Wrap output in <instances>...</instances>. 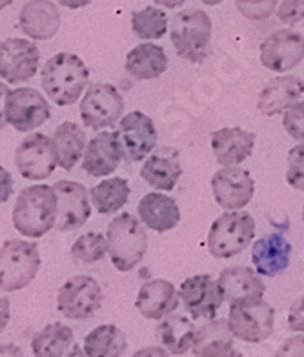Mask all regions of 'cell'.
Wrapping results in <instances>:
<instances>
[{"label":"cell","mask_w":304,"mask_h":357,"mask_svg":"<svg viewBox=\"0 0 304 357\" xmlns=\"http://www.w3.org/2000/svg\"><path fill=\"white\" fill-rule=\"evenodd\" d=\"M56 215L59 199L53 186L33 184L19 193L11 219L15 230L20 235L38 239L55 228Z\"/></svg>","instance_id":"cell-1"},{"label":"cell","mask_w":304,"mask_h":357,"mask_svg":"<svg viewBox=\"0 0 304 357\" xmlns=\"http://www.w3.org/2000/svg\"><path fill=\"white\" fill-rule=\"evenodd\" d=\"M89 80V70L79 55L61 52L43 66L40 84L56 106H71L84 93Z\"/></svg>","instance_id":"cell-2"},{"label":"cell","mask_w":304,"mask_h":357,"mask_svg":"<svg viewBox=\"0 0 304 357\" xmlns=\"http://www.w3.org/2000/svg\"><path fill=\"white\" fill-rule=\"evenodd\" d=\"M108 255L119 272H130L141 264L148 250V234L141 219L121 213L108 225Z\"/></svg>","instance_id":"cell-3"},{"label":"cell","mask_w":304,"mask_h":357,"mask_svg":"<svg viewBox=\"0 0 304 357\" xmlns=\"http://www.w3.org/2000/svg\"><path fill=\"white\" fill-rule=\"evenodd\" d=\"M211 31L213 24L210 15L199 8H188L178 11L172 20L169 38L181 59L199 64L210 55Z\"/></svg>","instance_id":"cell-4"},{"label":"cell","mask_w":304,"mask_h":357,"mask_svg":"<svg viewBox=\"0 0 304 357\" xmlns=\"http://www.w3.org/2000/svg\"><path fill=\"white\" fill-rule=\"evenodd\" d=\"M255 237V219L248 212L234 210L217 217L208 231V252L215 259L243 254Z\"/></svg>","instance_id":"cell-5"},{"label":"cell","mask_w":304,"mask_h":357,"mask_svg":"<svg viewBox=\"0 0 304 357\" xmlns=\"http://www.w3.org/2000/svg\"><path fill=\"white\" fill-rule=\"evenodd\" d=\"M43 259L31 241L10 239L0 246V290L19 291L31 284Z\"/></svg>","instance_id":"cell-6"},{"label":"cell","mask_w":304,"mask_h":357,"mask_svg":"<svg viewBox=\"0 0 304 357\" xmlns=\"http://www.w3.org/2000/svg\"><path fill=\"white\" fill-rule=\"evenodd\" d=\"M102 288L91 275H73L56 294V310L66 319H91L102 306Z\"/></svg>","instance_id":"cell-7"},{"label":"cell","mask_w":304,"mask_h":357,"mask_svg":"<svg viewBox=\"0 0 304 357\" xmlns=\"http://www.w3.org/2000/svg\"><path fill=\"white\" fill-rule=\"evenodd\" d=\"M228 324L235 339L244 343H262L272 337L275 326V310L266 301L237 303L229 305Z\"/></svg>","instance_id":"cell-8"},{"label":"cell","mask_w":304,"mask_h":357,"mask_svg":"<svg viewBox=\"0 0 304 357\" xmlns=\"http://www.w3.org/2000/svg\"><path fill=\"white\" fill-rule=\"evenodd\" d=\"M124 113V99L115 86L97 82L86 89L80 100V119L86 128L100 132L119 124Z\"/></svg>","instance_id":"cell-9"},{"label":"cell","mask_w":304,"mask_h":357,"mask_svg":"<svg viewBox=\"0 0 304 357\" xmlns=\"http://www.w3.org/2000/svg\"><path fill=\"white\" fill-rule=\"evenodd\" d=\"M52 117V106L35 88L10 89L6 100V121L17 132L28 133L43 126Z\"/></svg>","instance_id":"cell-10"},{"label":"cell","mask_w":304,"mask_h":357,"mask_svg":"<svg viewBox=\"0 0 304 357\" xmlns=\"http://www.w3.org/2000/svg\"><path fill=\"white\" fill-rule=\"evenodd\" d=\"M261 64L275 73H288L304 61V35L291 28L268 35L259 50Z\"/></svg>","instance_id":"cell-11"},{"label":"cell","mask_w":304,"mask_h":357,"mask_svg":"<svg viewBox=\"0 0 304 357\" xmlns=\"http://www.w3.org/2000/svg\"><path fill=\"white\" fill-rule=\"evenodd\" d=\"M15 165L19 174L29 181H44L55 172L56 162L55 142L43 133H31L22 139L15 150Z\"/></svg>","instance_id":"cell-12"},{"label":"cell","mask_w":304,"mask_h":357,"mask_svg":"<svg viewBox=\"0 0 304 357\" xmlns=\"http://www.w3.org/2000/svg\"><path fill=\"white\" fill-rule=\"evenodd\" d=\"M178 297L193 319H215L217 312L225 303L219 281L210 273H199L183 281Z\"/></svg>","instance_id":"cell-13"},{"label":"cell","mask_w":304,"mask_h":357,"mask_svg":"<svg viewBox=\"0 0 304 357\" xmlns=\"http://www.w3.org/2000/svg\"><path fill=\"white\" fill-rule=\"evenodd\" d=\"M122 153L128 162H142L157 146V128L153 119L142 112H130L119 121L117 130Z\"/></svg>","instance_id":"cell-14"},{"label":"cell","mask_w":304,"mask_h":357,"mask_svg":"<svg viewBox=\"0 0 304 357\" xmlns=\"http://www.w3.org/2000/svg\"><path fill=\"white\" fill-rule=\"evenodd\" d=\"M40 50L28 38H6L0 43V77L6 82L20 84L37 75Z\"/></svg>","instance_id":"cell-15"},{"label":"cell","mask_w":304,"mask_h":357,"mask_svg":"<svg viewBox=\"0 0 304 357\" xmlns=\"http://www.w3.org/2000/svg\"><path fill=\"white\" fill-rule=\"evenodd\" d=\"M211 192L222 210L234 212L248 206L255 193V183L248 169L241 166H222L211 177Z\"/></svg>","instance_id":"cell-16"},{"label":"cell","mask_w":304,"mask_h":357,"mask_svg":"<svg viewBox=\"0 0 304 357\" xmlns=\"http://www.w3.org/2000/svg\"><path fill=\"white\" fill-rule=\"evenodd\" d=\"M53 190L59 199L56 230H79L91 217V202H89V192L86 186L77 181H59L53 184Z\"/></svg>","instance_id":"cell-17"},{"label":"cell","mask_w":304,"mask_h":357,"mask_svg":"<svg viewBox=\"0 0 304 357\" xmlns=\"http://www.w3.org/2000/svg\"><path fill=\"white\" fill-rule=\"evenodd\" d=\"M122 159L124 153L117 133L100 130L86 146L82 169L91 177H108L121 166Z\"/></svg>","instance_id":"cell-18"},{"label":"cell","mask_w":304,"mask_h":357,"mask_svg":"<svg viewBox=\"0 0 304 357\" xmlns=\"http://www.w3.org/2000/svg\"><path fill=\"white\" fill-rule=\"evenodd\" d=\"M291 243L282 234H270L257 239L252 246V263L261 278H277L288 270Z\"/></svg>","instance_id":"cell-19"},{"label":"cell","mask_w":304,"mask_h":357,"mask_svg":"<svg viewBox=\"0 0 304 357\" xmlns=\"http://www.w3.org/2000/svg\"><path fill=\"white\" fill-rule=\"evenodd\" d=\"M61 11L52 0H28L19 13V28L31 40H50L61 29Z\"/></svg>","instance_id":"cell-20"},{"label":"cell","mask_w":304,"mask_h":357,"mask_svg":"<svg viewBox=\"0 0 304 357\" xmlns=\"http://www.w3.org/2000/svg\"><path fill=\"white\" fill-rule=\"evenodd\" d=\"M217 281L225 294V301H228L229 305L259 301L266 291V284L257 270H252L248 266L225 268Z\"/></svg>","instance_id":"cell-21"},{"label":"cell","mask_w":304,"mask_h":357,"mask_svg":"<svg viewBox=\"0 0 304 357\" xmlns=\"http://www.w3.org/2000/svg\"><path fill=\"white\" fill-rule=\"evenodd\" d=\"M255 148V133L243 128H220L211 133V151L219 165L239 166L250 159Z\"/></svg>","instance_id":"cell-22"},{"label":"cell","mask_w":304,"mask_h":357,"mask_svg":"<svg viewBox=\"0 0 304 357\" xmlns=\"http://www.w3.org/2000/svg\"><path fill=\"white\" fill-rule=\"evenodd\" d=\"M178 299L181 297L175 290L174 282L166 279H151L146 281L137 294L135 306L139 314L146 319L160 321L177 310Z\"/></svg>","instance_id":"cell-23"},{"label":"cell","mask_w":304,"mask_h":357,"mask_svg":"<svg viewBox=\"0 0 304 357\" xmlns=\"http://www.w3.org/2000/svg\"><path fill=\"white\" fill-rule=\"evenodd\" d=\"M303 95L304 79L295 75L275 77L268 80L261 89L257 97V109L266 117H273V115L284 113L295 102H299Z\"/></svg>","instance_id":"cell-24"},{"label":"cell","mask_w":304,"mask_h":357,"mask_svg":"<svg viewBox=\"0 0 304 357\" xmlns=\"http://www.w3.org/2000/svg\"><path fill=\"white\" fill-rule=\"evenodd\" d=\"M181 175L183 166L178 162V151L175 148H162L155 153L151 151L141 168L144 183L159 192H172L177 186Z\"/></svg>","instance_id":"cell-25"},{"label":"cell","mask_w":304,"mask_h":357,"mask_svg":"<svg viewBox=\"0 0 304 357\" xmlns=\"http://www.w3.org/2000/svg\"><path fill=\"white\" fill-rule=\"evenodd\" d=\"M192 350L195 357H243L234 347V334L226 319H210L197 328Z\"/></svg>","instance_id":"cell-26"},{"label":"cell","mask_w":304,"mask_h":357,"mask_svg":"<svg viewBox=\"0 0 304 357\" xmlns=\"http://www.w3.org/2000/svg\"><path fill=\"white\" fill-rule=\"evenodd\" d=\"M137 213L146 228L159 231V234L174 230L181 221V210H178L177 201L159 192L146 193L139 201Z\"/></svg>","instance_id":"cell-27"},{"label":"cell","mask_w":304,"mask_h":357,"mask_svg":"<svg viewBox=\"0 0 304 357\" xmlns=\"http://www.w3.org/2000/svg\"><path fill=\"white\" fill-rule=\"evenodd\" d=\"M168 55L162 46L142 43L128 53L124 70L137 80H153L168 70Z\"/></svg>","instance_id":"cell-28"},{"label":"cell","mask_w":304,"mask_h":357,"mask_svg":"<svg viewBox=\"0 0 304 357\" xmlns=\"http://www.w3.org/2000/svg\"><path fill=\"white\" fill-rule=\"evenodd\" d=\"M195 324L183 314H169L160 319L159 326L155 330L157 341L160 347L166 348L174 356H184L188 350H192L195 341Z\"/></svg>","instance_id":"cell-29"},{"label":"cell","mask_w":304,"mask_h":357,"mask_svg":"<svg viewBox=\"0 0 304 357\" xmlns=\"http://www.w3.org/2000/svg\"><path fill=\"white\" fill-rule=\"evenodd\" d=\"M56 150V162L64 172H71L84 157L86 151V133L77 123L66 121L59 124L53 137Z\"/></svg>","instance_id":"cell-30"},{"label":"cell","mask_w":304,"mask_h":357,"mask_svg":"<svg viewBox=\"0 0 304 357\" xmlns=\"http://www.w3.org/2000/svg\"><path fill=\"white\" fill-rule=\"evenodd\" d=\"M128 337L115 324H100L84 337L88 357H121L126 352Z\"/></svg>","instance_id":"cell-31"},{"label":"cell","mask_w":304,"mask_h":357,"mask_svg":"<svg viewBox=\"0 0 304 357\" xmlns=\"http://www.w3.org/2000/svg\"><path fill=\"white\" fill-rule=\"evenodd\" d=\"M73 344V330L68 324L50 323L31 337V352L35 357H62Z\"/></svg>","instance_id":"cell-32"},{"label":"cell","mask_w":304,"mask_h":357,"mask_svg":"<svg viewBox=\"0 0 304 357\" xmlns=\"http://www.w3.org/2000/svg\"><path fill=\"white\" fill-rule=\"evenodd\" d=\"M89 199L98 213L112 215L126 206L128 199H130V184L124 177L104 178L89 190Z\"/></svg>","instance_id":"cell-33"},{"label":"cell","mask_w":304,"mask_h":357,"mask_svg":"<svg viewBox=\"0 0 304 357\" xmlns=\"http://www.w3.org/2000/svg\"><path fill=\"white\" fill-rule=\"evenodd\" d=\"M131 31L141 40H157L168 31V15L159 6H146L144 10L133 11Z\"/></svg>","instance_id":"cell-34"},{"label":"cell","mask_w":304,"mask_h":357,"mask_svg":"<svg viewBox=\"0 0 304 357\" xmlns=\"http://www.w3.org/2000/svg\"><path fill=\"white\" fill-rule=\"evenodd\" d=\"M106 254H108V241L102 234H97V231H88V234L80 235L71 246L73 263L95 264L102 261Z\"/></svg>","instance_id":"cell-35"},{"label":"cell","mask_w":304,"mask_h":357,"mask_svg":"<svg viewBox=\"0 0 304 357\" xmlns=\"http://www.w3.org/2000/svg\"><path fill=\"white\" fill-rule=\"evenodd\" d=\"M279 0H235V8L239 10L244 19L266 20L277 11Z\"/></svg>","instance_id":"cell-36"},{"label":"cell","mask_w":304,"mask_h":357,"mask_svg":"<svg viewBox=\"0 0 304 357\" xmlns=\"http://www.w3.org/2000/svg\"><path fill=\"white\" fill-rule=\"evenodd\" d=\"M286 183L295 190H304V142H299L288 151Z\"/></svg>","instance_id":"cell-37"},{"label":"cell","mask_w":304,"mask_h":357,"mask_svg":"<svg viewBox=\"0 0 304 357\" xmlns=\"http://www.w3.org/2000/svg\"><path fill=\"white\" fill-rule=\"evenodd\" d=\"M282 126L294 141L304 142V100L286 109L282 115Z\"/></svg>","instance_id":"cell-38"},{"label":"cell","mask_w":304,"mask_h":357,"mask_svg":"<svg viewBox=\"0 0 304 357\" xmlns=\"http://www.w3.org/2000/svg\"><path fill=\"white\" fill-rule=\"evenodd\" d=\"M275 13L277 19L291 28L304 20V0H282L281 4L277 6Z\"/></svg>","instance_id":"cell-39"},{"label":"cell","mask_w":304,"mask_h":357,"mask_svg":"<svg viewBox=\"0 0 304 357\" xmlns=\"http://www.w3.org/2000/svg\"><path fill=\"white\" fill-rule=\"evenodd\" d=\"M275 357H304V334L284 339L277 350Z\"/></svg>","instance_id":"cell-40"},{"label":"cell","mask_w":304,"mask_h":357,"mask_svg":"<svg viewBox=\"0 0 304 357\" xmlns=\"http://www.w3.org/2000/svg\"><path fill=\"white\" fill-rule=\"evenodd\" d=\"M288 328L291 332H304V296H301L288 312Z\"/></svg>","instance_id":"cell-41"},{"label":"cell","mask_w":304,"mask_h":357,"mask_svg":"<svg viewBox=\"0 0 304 357\" xmlns=\"http://www.w3.org/2000/svg\"><path fill=\"white\" fill-rule=\"evenodd\" d=\"M13 193V177L4 166H0V204L10 201Z\"/></svg>","instance_id":"cell-42"},{"label":"cell","mask_w":304,"mask_h":357,"mask_svg":"<svg viewBox=\"0 0 304 357\" xmlns=\"http://www.w3.org/2000/svg\"><path fill=\"white\" fill-rule=\"evenodd\" d=\"M11 319V306L8 297H0V334L4 332L6 326L10 324Z\"/></svg>","instance_id":"cell-43"},{"label":"cell","mask_w":304,"mask_h":357,"mask_svg":"<svg viewBox=\"0 0 304 357\" xmlns=\"http://www.w3.org/2000/svg\"><path fill=\"white\" fill-rule=\"evenodd\" d=\"M131 357H172L166 348L162 347H146L137 350Z\"/></svg>","instance_id":"cell-44"},{"label":"cell","mask_w":304,"mask_h":357,"mask_svg":"<svg viewBox=\"0 0 304 357\" xmlns=\"http://www.w3.org/2000/svg\"><path fill=\"white\" fill-rule=\"evenodd\" d=\"M8 93H10L8 84L0 82V130H4L8 126V121H6V100H8Z\"/></svg>","instance_id":"cell-45"},{"label":"cell","mask_w":304,"mask_h":357,"mask_svg":"<svg viewBox=\"0 0 304 357\" xmlns=\"http://www.w3.org/2000/svg\"><path fill=\"white\" fill-rule=\"evenodd\" d=\"M0 357H26L22 352V348L17 347L13 343H4L0 344Z\"/></svg>","instance_id":"cell-46"},{"label":"cell","mask_w":304,"mask_h":357,"mask_svg":"<svg viewBox=\"0 0 304 357\" xmlns=\"http://www.w3.org/2000/svg\"><path fill=\"white\" fill-rule=\"evenodd\" d=\"M62 8H68V10H80V8H86V6L91 4V0H56Z\"/></svg>","instance_id":"cell-47"},{"label":"cell","mask_w":304,"mask_h":357,"mask_svg":"<svg viewBox=\"0 0 304 357\" xmlns=\"http://www.w3.org/2000/svg\"><path fill=\"white\" fill-rule=\"evenodd\" d=\"M157 6H162L166 10H174V8H181L183 4H186L188 0H153Z\"/></svg>","instance_id":"cell-48"},{"label":"cell","mask_w":304,"mask_h":357,"mask_svg":"<svg viewBox=\"0 0 304 357\" xmlns=\"http://www.w3.org/2000/svg\"><path fill=\"white\" fill-rule=\"evenodd\" d=\"M62 357H88V354L84 352V348L82 347H77V344H73V347L68 350V352L64 354Z\"/></svg>","instance_id":"cell-49"},{"label":"cell","mask_w":304,"mask_h":357,"mask_svg":"<svg viewBox=\"0 0 304 357\" xmlns=\"http://www.w3.org/2000/svg\"><path fill=\"white\" fill-rule=\"evenodd\" d=\"M201 2L206 6H219V4H222L225 0H201Z\"/></svg>","instance_id":"cell-50"},{"label":"cell","mask_w":304,"mask_h":357,"mask_svg":"<svg viewBox=\"0 0 304 357\" xmlns=\"http://www.w3.org/2000/svg\"><path fill=\"white\" fill-rule=\"evenodd\" d=\"M13 2H15V0H0V11L6 10V8L13 4Z\"/></svg>","instance_id":"cell-51"},{"label":"cell","mask_w":304,"mask_h":357,"mask_svg":"<svg viewBox=\"0 0 304 357\" xmlns=\"http://www.w3.org/2000/svg\"><path fill=\"white\" fill-rule=\"evenodd\" d=\"M303 221H304V206H303Z\"/></svg>","instance_id":"cell-52"}]
</instances>
